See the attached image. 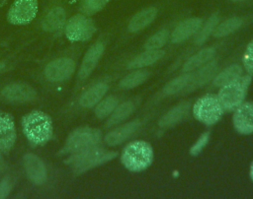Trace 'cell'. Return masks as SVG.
<instances>
[{
  "label": "cell",
  "instance_id": "obj_1",
  "mask_svg": "<svg viewBox=\"0 0 253 199\" xmlns=\"http://www.w3.org/2000/svg\"><path fill=\"white\" fill-rule=\"evenodd\" d=\"M22 128L25 136L33 145H43L52 136L50 117L41 111L33 110L22 118Z\"/></svg>",
  "mask_w": 253,
  "mask_h": 199
},
{
  "label": "cell",
  "instance_id": "obj_11",
  "mask_svg": "<svg viewBox=\"0 0 253 199\" xmlns=\"http://www.w3.org/2000/svg\"><path fill=\"white\" fill-rule=\"evenodd\" d=\"M24 167L28 178L36 185H42L46 180V168L38 156L34 154H26L23 158Z\"/></svg>",
  "mask_w": 253,
  "mask_h": 199
},
{
  "label": "cell",
  "instance_id": "obj_10",
  "mask_svg": "<svg viewBox=\"0 0 253 199\" xmlns=\"http://www.w3.org/2000/svg\"><path fill=\"white\" fill-rule=\"evenodd\" d=\"M233 126L240 134L253 133V101L241 103L233 113Z\"/></svg>",
  "mask_w": 253,
  "mask_h": 199
},
{
  "label": "cell",
  "instance_id": "obj_7",
  "mask_svg": "<svg viewBox=\"0 0 253 199\" xmlns=\"http://www.w3.org/2000/svg\"><path fill=\"white\" fill-rule=\"evenodd\" d=\"M95 31L93 21L81 14L72 16L65 26V35L71 41H85L94 34Z\"/></svg>",
  "mask_w": 253,
  "mask_h": 199
},
{
  "label": "cell",
  "instance_id": "obj_28",
  "mask_svg": "<svg viewBox=\"0 0 253 199\" xmlns=\"http://www.w3.org/2000/svg\"><path fill=\"white\" fill-rule=\"evenodd\" d=\"M149 76V73L145 70H137L127 74L120 82V87L123 89H132L141 85Z\"/></svg>",
  "mask_w": 253,
  "mask_h": 199
},
{
  "label": "cell",
  "instance_id": "obj_37",
  "mask_svg": "<svg viewBox=\"0 0 253 199\" xmlns=\"http://www.w3.org/2000/svg\"><path fill=\"white\" fill-rule=\"evenodd\" d=\"M4 68H5V64L2 63V62H0V73L4 70Z\"/></svg>",
  "mask_w": 253,
  "mask_h": 199
},
{
  "label": "cell",
  "instance_id": "obj_3",
  "mask_svg": "<svg viewBox=\"0 0 253 199\" xmlns=\"http://www.w3.org/2000/svg\"><path fill=\"white\" fill-rule=\"evenodd\" d=\"M102 139L101 131L91 127H81L75 129L67 138L61 153L73 156L86 150L99 146Z\"/></svg>",
  "mask_w": 253,
  "mask_h": 199
},
{
  "label": "cell",
  "instance_id": "obj_22",
  "mask_svg": "<svg viewBox=\"0 0 253 199\" xmlns=\"http://www.w3.org/2000/svg\"><path fill=\"white\" fill-rule=\"evenodd\" d=\"M214 54H215V50L212 47H208V48H204L203 50H200L199 52H197L187 60V62L183 66V71L190 72L196 68L202 67L203 65L212 60Z\"/></svg>",
  "mask_w": 253,
  "mask_h": 199
},
{
  "label": "cell",
  "instance_id": "obj_14",
  "mask_svg": "<svg viewBox=\"0 0 253 199\" xmlns=\"http://www.w3.org/2000/svg\"><path fill=\"white\" fill-rule=\"evenodd\" d=\"M217 71V62L215 60H211L207 64L203 65L198 71L192 74L191 79L184 92H191L197 88L207 84L216 73Z\"/></svg>",
  "mask_w": 253,
  "mask_h": 199
},
{
  "label": "cell",
  "instance_id": "obj_18",
  "mask_svg": "<svg viewBox=\"0 0 253 199\" xmlns=\"http://www.w3.org/2000/svg\"><path fill=\"white\" fill-rule=\"evenodd\" d=\"M107 91H108V85L106 83L100 82L93 85L86 92H84L80 97L79 99L80 105L86 108H90L96 105L103 99Z\"/></svg>",
  "mask_w": 253,
  "mask_h": 199
},
{
  "label": "cell",
  "instance_id": "obj_35",
  "mask_svg": "<svg viewBox=\"0 0 253 199\" xmlns=\"http://www.w3.org/2000/svg\"><path fill=\"white\" fill-rule=\"evenodd\" d=\"M12 180L9 176L4 177L0 181V198H5L8 196L12 189Z\"/></svg>",
  "mask_w": 253,
  "mask_h": 199
},
{
  "label": "cell",
  "instance_id": "obj_6",
  "mask_svg": "<svg viewBox=\"0 0 253 199\" xmlns=\"http://www.w3.org/2000/svg\"><path fill=\"white\" fill-rule=\"evenodd\" d=\"M223 110L217 96L214 95H206L200 98L193 106L195 118L207 125L216 123L220 119Z\"/></svg>",
  "mask_w": 253,
  "mask_h": 199
},
{
  "label": "cell",
  "instance_id": "obj_2",
  "mask_svg": "<svg viewBox=\"0 0 253 199\" xmlns=\"http://www.w3.org/2000/svg\"><path fill=\"white\" fill-rule=\"evenodd\" d=\"M123 165L130 171H141L153 161V150L145 141H133L127 144L121 157Z\"/></svg>",
  "mask_w": 253,
  "mask_h": 199
},
{
  "label": "cell",
  "instance_id": "obj_5",
  "mask_svg": "<svg viewBox=\"0 0 253 199\" xmlns=\"http://www.w3.org/2000/svg\"><path fill=\"white\" fill-rule=\"evenodd\" d=\"M117 156L115 152L107 151L99 146L86 150L82 153L68 157L67 163L76 173L84 172L97 166L107 163Z\"/></svg>",
  "mask_w": 253,
  "mask_h": 199
},
{
  "label": "cell",
  "instance_id": "obj_36",
  "mask_svg": "<svg viewBox=\"0 0 253 199\" xmlns=\"http://www.w3.org/2000/svg\"><path fill=\"white\" fill-rule=\"evenodd\" d=\"M250 177L253 180V163L251 164V166H250Z\"/></svg>",
  "mask_w": 253,
  "mask_h": 199
},
{
  "label": "cell",
  "instance_id": "obj_15",
  "mask_svg": "<svg viewBox=\"0 0 253 199\" xmlns=\"http://www.w3.org/2000/svg\"><path fill=\"white\" fill-rule=\"evenodd\" d=\"M104 49H105L104 44L101 42H97L87 50L78 72V77L80 79H85L92 73L98 61L100 60L104 52Z\"/></svg>",
  "mask_w": 253,
  "mask_h": 199
},
{
  "label": "cell",
  "instance_id": "obj_20",
  "mask_svg": "<svg viewBox=\"0 0 253 199\" xmlns=\"http://www.w3.org/2000/svg\"><path fill=\"white\" fill-rule=\"evenodd\" d=\"M157 10L154 7H148L135 14L128 23L130 32H138L146 28L156 17Z\"/></svg>",
  "mask_w": 253,
  "mask_h": 199
},
{
  "label": "cell",
  "instance_id": "obj_34",
  "mask_svg": "<svg viewBox=\"0 0 253 199\" xmlns=\"http://www.w3.org/2000/svg\"><path fill=\"white\" fill-rule=\"evenodd\" d=\"M209 139H210V133H209V132L203 133V134L199 137V139L197 140V142L192 146V148H191V150H190L191 155H192V156L198 155V154L205 148V146L207 145Z\"/></svg>",
  "mask_w": 253,
  "mask_h": 199
},
{
  "label": "cell",
  "instance_id": "obj_8",
  "mask_svg": "<svg viewBox=\"0 0 253 199\" xmlns=\"http://www.w3.org/2000/svg\"><path fill=\"white\" fill-rule=\"evenodd\" d=\"M38 12V0H15L10 7L7 19L14 25H25L32 22Z\"/></svg>",
  "mask_w": 253,
  "mask_h": 199
},
{
  "label": "cell",
  "instance_id": "obj_12",
  "mask_svg": "<svg viewBox=\"0 0 253 199\" xmlns=\"http://www.w3.org/2000/svg\"><path fill=\"white\" fill-rule=\"evenodd\" d=\"M2 96L10 101L26 102L33 100L37 94L36 91L26 83H12L2 90Z\"/></svg>",
  "mask_w": 253,
  "mask_h": 199
},
{
  "label": "cell",
  "instance_id": "obj_39",
  "mask_svg": "<svg viewBox=\"0 0 253 199\" xmlns=\"http://www.w3.org/2000/svg\"><path fill=\"white\" fill-rule=\"evenodd\" d=\"M0 161H1V154H0Z\"/></svg>",
  "mask_w": 253,
  "mask_h": 199
},
{
  "label": "cell",
  "instance_id": "obj_24",
  "mask_svg": "<svg viewBox=\"0 0 253 199\" xmlns=\"http://www.w3.org/2000/svg\"><path fill=\"white\" fill-rule=\"evenodd\" d=\"M134 110V103L131 100L125 101L121 104H118L114 111L109 115V119L107 121V126H113L121 123L126 120Z\"/></svg>",
  "mask_w": 253,
  "mask_h": 199
},
{
  "label": "cell",
  "instance_id": "obj_16",
  "mask_svg": "<svg viewBox=\"0 0 253 199\" xmlns=\"http://www.w3.org/2000/svg\"><path fill=\"white\" fill-rule=\"evenodd\" d=\"M202 27V20L199 18H190L181 22L171 33V41L180 43L193 34L197 33Z\"/></svg>",
  "mask_w": 253,
  "mask_h": 199
},
{
  "label": "cell",
  "instance_id": "obj_29",
  "mask_svg": "<svg viewBox=\"0 0 253 199\" xmlns=\"http://www.w3.org/2000/svg\"><path fill=\"white\" fill-rule=\"evenodd\" d=\"M118 103H119V100L114 96H110V97H107L104 100H101L96 104L95 115L100 119L106 118L107 116H109L114 111V109L116 108Z\"/></svg>",
  "mask_w": 253,
  "mask_h": 199
},
{
  "label": "cell",
  "instance_id": "obj_13",
  "mask_svg": "<svg viewBox=\"0 0 253 199\" xmlns=\"http://www.w3.org/2000/svg\"><path fill=\"white\" fill-rule=\"evenodd\" d=\"M16 140V128L13 117L0 110V150L9 152Z\"/></svg>",
  "mask_w": 253,
  "mask_h": 199
},
{
  "label": "cell",
  "instance_id": "obj_19",
  "mask_svg": "<svg viewBox=\"0 0 253 199\" xmlns=\"http://www.w3.org/2000/svg\"><path fill=\"white\" fill-rule=\"evenodd\" d=\"M66 20V14L63 8L54 7L44 17L42 21V29L47 32H54L61 29Z\"/></svg>",
  "mask_w": 253,
  "mask_h": 199
},
{
  "label": "cell",
  "instance_id": "obj_4",
  "mask_svg": "<svg viewBox=\"0 0 253 199\" xmlns=\"http://www.w3.org/2000/svg\"><path fill=\"white\" fill-rule=\"evenodd\" d=\"M250 82L251 77L244 75L220 87L217 98L223 109L231 111L242 103Z\"/></svg>",
  "mask_w": 253,
  "mask_h": 199
},
{
  "label": "cell",
  "instance_id": "obj_33",
  "mask_svg": "<svg viewBox=\"0 0 253 199\" xmlns=\"http://www.w3.org/2000/svg\"><path fill=\"white\" fill-rule=\"evenodd\" d=\"M242 62L248 74H253V40L247 45Z\"/></svg>",
  "mask_w": 253,
  "mask_h": 199
},
{
  "label": "cell",
  "instance_id": "obj_26",
  "mask_svg": "<svg viewBox=\"0 0 253 199\" xmlns=\"http://www.w3.org/2000/svg\"><path fill=\"white\" fill-rule=\"evenodd\" d=\"M191 76H192V73H185L174 78L173 80H171L169 83L165 85V87L163 88V93L165 95L170 96V95L178 94L181 91H184L190 82Z\"/></svg>",
  "mask_w": 253,
  "mask_h": 199
},
{
  "label": "cell",
  "instance_id": "obj_27",
  "mask_svg": "<svg viewBox=\"0 0 253 199\" xmlns=\"http://www.w3.org/2000/svg\"><path fill=\"white\" fill-rule=\"evenodd\" d=\"M242 25V20L238 17L229 18L219 25H217L213 31V35L216 37H222L235 32Z\"/></svg>",
  "mask_w": 253,
  "mask_h": 199
},
{
  "label": "cell",
  "instance_id": "obj_30",
  "mask_svg": "<svg viewBox=\"0 0 253 199\" xmlns=\"http://www.w3.org/2000/svg\"><path fill=\"white\" fill-rule=\"evenodd\" d=\"M217 23H218V16L216 14L211 15L209 18V20L205 23L203 28L200 30V32L198 33V34H197V36L195 38L196 44L204 43L208 39L210 34L213 33L215 27L217 26Z\"/></svg>",
  "mask_w": 253,
  "mask_h": 199
},
{
  "label": "cell",
  "instance_id": "obj_17",
  "mask_svg": "<svg viewBox=\"0 0 253 199\" xmlns=\"http://www.w3.org/2000/svg\"><path fill=\"white\" fill-rule=\"evenodd\" d=\"M140 126V122L138 120H133L131 122L126 123L112 131H110L105 136V143L109 146H117L126 141L128 137H130Z\"/></svg>",
  "mask_w": 253,
  "mask_h": 199
},
{
  "label": "cell",
  "instance_id": "obj_32",
  "mask_svg": "<svg viewBox=\"0 0 253 199\" xmlns=\"http://www.w3.org/2000/svg\"><path fill=\"white\" fill-rule=\"evenodd\" d=\"M107 0H80V9L85 15H93L101 11Z\"/></svg>",
  "mask_w": 253,
  "mask_h": 199
},
{
  "label": "cell",
  "instance_id": "obj_21",
  "mask_svg": "<svg viewBox=\"0 0 253 199\" xmlns=\"http://www.w3.org/2000/svg\"><path fill=\"white\" fill-rule=\"evenodd\" d=\"M189 105H190L189 102H182L172 107L160 118L159 126L163 128H167L180 122L184 118V116L187 114L189 110Z\"/></svg>",
  "mask_w": 253,
  "mask_h": 199
},
{
  "label": "cell",
  "instance_id": "obj_31",
  "mask_svg": "<svg viewBox=\"0 0 253 199\" xmlns=\"http://www.w3.org/2000/svg\"><path fill=\"white\" fill-rule=\"evenodd\" d=\"M169 38V32L167 30H161L151 35L145 42L144 47L146 49H159L167 42Z\"/></svg>",
  "mask_w": 253,
  "mask_h": 199
},
{
  "label": "cell",
  "instance_id": "obj_9",
  "mask_svg": "<svg viewBox=\"0 0 253 199\" xmlns=\"http://www.w3.org/2000/svg\"><path fill=\"white\" fill-rule=\"evenodd\" d=\"M75 70L71 58L61 57L49 62L44 68V76L50 82H62L69 79Z\"/></svg>",
  "mask_w": 253,
  "mask_h": 199
},
{
  "label": "cell",
  "instance_id": "obj_25",
  "mask_svg": "<svg viewBox=\"0 0 253 199\" xmlns=\"http://www.w3.org/2000/svg\"><path fill=\"white\" fill-rule=\"evenodd\" d=\"M241 74H242V68L239 65L237 64L230 65L227 68L223 69L214 77L213 85L216 87H222L223 85L240 77Z\"/></svg>",
  "mask_w": 253,
  "mask_h": 199
},
{
  "label": "cell",
  "instance_id": "obj_23",
  "mask_svg": "<svg viewBox=\"0 0 253 199\" xmlns=\"http://www.w3.org/2000/svg\"><path fill=\"white\" fill-rule=\"evenodd\" d=\"M164 55V51L160 49H146L142 53L135 56L129 63V68H142L149 66L158 61Z\"/></svg>",
  "mask_w": 253,
  "mask_h": 199
},
{
  "label": "cell",
  "instance_id": "obj_38",
  "mask_svg": "<svg viewBox=\"0 0 253 199\" xmlns=\"http://www.w3.org/2000/svg\"><path fill=\"white\" fill-rule=\"evenodd\" d=\"M231 1H234V2H240V1H244V0H231Z\"/></svg>",
  "mask_w": 253,
  "mask_h": 199
}]
</instances>
